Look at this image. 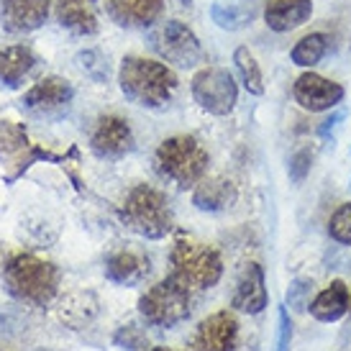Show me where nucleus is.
<instances>
[{"label":"nucleus","mask_w":351,"mask_h":351,"mask_svg":"<svg viewBox=\"0 0 351 351\" xmlns=\"http://www.w3.org/2000/svg\"><path fill=\"white\" fill-rule=\"evenodd\" d=\"M121 90L131 103L141 108H162L175 95L177 80L175 69L167 67L165 62L147 57H126L118 69Z\"/></svg>","instance_id":"1"},{"label":"nucleus","mask_w":351,"mask_h":351,"mask_svg":"<svg viewBox=\"0 0 351 351\" xmlns=\"http://www.w3.org/2000/svg\"><path fill=\"white\" fill-rule=\"evenodd\" d=\"M57 264L34 254H16L5 264V285L16 298L31 305H47L59 290Z\"/></svg>","instance_id":"2"},{"label":"nucleus","mask_w":351,"mask_h":351,"mask_svg":"<svg viewBox=\"0 0 351 351\" xmlns=\"http://www.w3.org/2000/svg\"><path fill=\"white\" fill-rule=\"evenodd\" d=\"M121 218L134 234L144 239H165L175 226L165 193L152 185H136L128 193L121 205Z\"/></svg>","instance_id":"3"},{"label":"nucleus","mask_w":351,"mask_h":351,"mask_svg":"<svg viewBox=\"0 0 351 351\" xmlns=\"http://www.w3.org/2000/svg\"><path fill=\"white\" fill-rule=\"evenodd\" d=\"M156 167L177 187H195L208 169V152L195 136L180 134L159 144Z\"/></svg>","instance_id":"4"},{"label":"nucleus","mask_w":351,"mask_h":351,"mask_svg":"<svg viewBox=\"0 0 351 351\" xmlns=\"http://www.w3.org/2000/svg\"><path fill=\"white\" fill-rule=\"evenodd\" d=\"M172 277L190 290H208L223 277L221 254L195 239H180L172 249Z\"/></svg>","instance_id":"5"},{"label":"nucleus","mask_w":351,"mask_h":351,"mask_svg":"<svg viewBox=\"0 0 351 351\" xmlns=\"http://www.w3.org/2000/svg\"><path fill=\"white\" fill-rule=\"evenodd\" d=\"M138 313L156 328H172L190 315V287L175 277H167L141 295Z\"/></svg>","instance_id":"6"},{"label":"nucleus","mask_w":351,"mask_h":351,"mask_svg":"<svg viewBox=\"0 0 351 351\" xmlns=\"http://www.w3.org/2000/svg\"><path fill=\"white\" fill-rule=\"evenodd\" d=\"M193 98L210 116H228L239 103L234 75L223 67H205L193 77Z\"/></svg>","instance_id":"7"},{"label":"nucleus","mask_w":351,"mask_h":351,"mask_svg":"<svg viewBox=\"0 0 351 351\" xmlns=\"http://www.w3.org/2000/svg\"><path fill=\"white\" fill-rule=\"evenodd\" d=\"M152 47L156 49V54L175 64V67H195L197 62L203 59V47L197 36L193 34V29L182 23V21H165L152 36Z\"/></svg>","instance_id":"8"},{"label":"nucleus","mask_w":351,"mask_h":351,"mask_svg":"<svg viewBox=\"0 0 351 351\" xmlns=\"http://www.w3.org/2000/svg\"><path fill=\"white\" fill-rule=\"evenodd\" d=\"M239 339V321L234 313L218 311L208 315L195 328V336L190 341L193 351H234Z\"/></svg>","instance_id":"9"},{"label":"nucleus","mask_w":351,"mask_h":351,"mask_svg":"<svg viewBox=\"0 0 351 351\" xmlns=\"http://www.w3.org/2000/svg\"><path fill=\"white\" fill-rule=\"evenodd\" d=\"M72 95H75V90H72L67 80L44 77L23 95V106L29 108L31 113H36V116L54 118L67 110L69 103H72Z\"/></svg>","instance_id":"10"},{"label":"nucleus","mask_w":351,"mask_h":351,"mask_svg":"<svg viewBox=\"0 0 351 351\" xmlns=\"http://www.w3.org/2000/svg\"><path fill=\"white\" fill-rule=\"evenodd\" d=\"M293 95L300 103V108L311 110V113H321V110H331L333 106L341 103L343 88L339 82L321 77L315 72H305L295 80Z\"/></svg>","instance_id":"11"},{"label":"nucleus","mask_w":351,"mask_h":351,"mask_svg":"<svg viewBox=\"0 0 351 351\" xmlns=\"http://www.w3.org/2000/svg\"><path fill=\"white\" fill-rule=\"evenodd\" d=\"M90 144H93V152L103 159H118L134 149V134L126 118L103 116L93 131Z\"/></svg>","instance_id":"12"},{"label":"nucleus","mask_w":351,"mask_h":351,"mask_svg":"<svg viewBox=\"0 0 351 351\" xmlns=\"http://www.w3.org/2000/svg\"><path fill=\"white\" fill-rule=\"evenodd\" d=\"M49 19V0H0V26L10 34H29Z\"/></svg>","instance_id":"13"},{"label":"nucleus","mask_w":351,"mask_h":351,"mask_svg":"<svg viewBox=\"0 0 351 351\" xmlns=\"http://www.w3.org/2000/svg\"><path fill=\"white\" fill-rule=\"evenodd\" d=\"M108 16L118 26L126 29H147L154 26L165 13V0H108Z\"/></svg>","instance_id":"14"},{"label":"nucleus","mask_w":351,"mask_h":351,"mask_svg":"<svg viewBox=\"0 0 351 351\" xmlns=\"http://www.w3.org/2000/svg\"><path fill=\"white\" fill-rule=\"evenodd\" d=\"M149 272H152V259L141 249L123 246V249H116L106 259V274L110 282L138 285L141 280H147Z\"/></svg>","instance_id":"15"},{"label":"nucleus","mask_w":351,"mask_h":351,"mask_svg":"<svg viewBox=\"0 0 351 351\" xmlns=\"http://www.w3.org/2000/svg\"><path fill=\"white\" fill-rule=\"evenodd\" d=\"M54 13L64 29L82 36L100 29V0H54Z\"/></svg>","instance_id":"16"},{"label":"nucleus","mask_w":351,"mask_h":351,"mask_svg":"<svg viewBox=\"0 0 351 351\" xmlns=\"http://www.w3.org/2000/svg\"><path fill=\"white\" fill-rule=\"evenodd\" d=\"M231 305L236 311L256 315L267 308V287H264V272L256 262L246 264L239 282H236V293L231 298Z\"/></svg>","instance_id":"17"},{"label":"nucleus","mask_w":351,"mask_h":351,"mask_svg":"<svg viewBox=\"0 0 351 351\" xmlns=\"http://www.w3.org/2000/svg\"><path fill=\"white\" fill-rule=\"evenodd\" d=\"M98 313L100 302L95 295L90 293V290H75V293H67L59 300L57 318L67 328H72V331H82L85 326H90L98 318Z\"/></svg>","instance_id":"18"},{"label":"nucleus","mask_w":351,"mask_h":351,"mask_svg":"<svg viewBox=\"0 0 351 351\" xmlns=\"http://www.w3.org/2000/svg\"><path fill=\"white\" fill-rule=\"evenodd\" d=\"M36 64H39V57L34 54L31 47L16 44V47L0 49V85L19 88V85H23V80H29Z\"/></svg>","instance_id":"19"},{"label":"nucleus","mask_w":351,"mask_h":351,"mask_svg":"<svg viewBox=\"0 0 351 351\" xmlns=\"http://www.w3.org/2000/svg\"><path fill=\"white\" fill-rule=\"evenodd\" d=\"M236 197H239V190L228 177L200 180L193 190V205L200 210H208V213H218V210L231 208L236 203Z\"/></svg>","instance_id":"20"},{"label":"nucleus","mask_w":351,"mask_h":351,"mask_svg":"<svg viewBox=\"0 0 351 351\" xmlns=\"http://www.w3.org/2000/svg\"><path fill=\"white\" fill-rule=\"evenodd\" d=\"M313 16V0H272L264 8V23L277 34L302 26Z\"/></svg>","instance_id":"21"},{"label":"nucleus","mask_w":351,"mask_h":351,"mask_svg":"<svg viewBox=\"0 0 351 351\" xmlns=\"http://www.w3.org/2000/svg\"><path fill=\"white\" fill-rule=\"evenodd\" d=\"M349 305H351V295H349L346 282L333 280L323 293L315 295V300L308 305V311H311V315L315 321L336 323L339 318H343V315L349 313Z\"/></svg>","instance_id":"22"},{"label":"nucleus","mask_w":351,"mask_h":351,"mask_svg":"<svg viewBox=\"0 0 351 351\" xmlns=\"http://www.w3.org/2000/svg\"><path fill=\"white\" fill-rule=\"evenodd\" d=\"M21 239H26L34 249H41V246H49L54 239H57V223L49 221L47 213H39V210H31V213L21 215Z\"/></svg>","instance_id":"23"},{"label":"nucleus","mask_w":351,"mask_h":351,"mask_svg":"<svg viewBox=\"0 0 351 351\" xmlns=\"http://www.w3.org/2000/svg\"><path fill=\"white\" fill-rule=\"evenodd\" d=\"M326 49H328L326 34H311V36H302V39L295 44L290 57H293V62L298 67H315L323 59Z\"/></svg>","instance_id":"24"},{"label":"nucleus","mask_w":351,"mask_h":351,"mask_svg":"<svg viewBox=\"0 0 351 351\" xmlns=\"http://www.w3.org/2000/svg\"><path fill=\"white\" fill-rule=\"evenodd\" d=\"M234 62L236 69L241 75V82L244 88L252 93V95H262L264 93V77H262V69H259V62L254 59V54L246 47H239L234 51Z\"/></svg>","instance_id":"25"},{"label":"nucleus","mask_w":351,"mask_h":351,"mask_svg":"<svg viewBox=\"0 0 351 351\" xmlns=\"http://www.w3.org/2000/svg\"><path fill=\"white\" fill-rule=\"evenodd\" d=\"M328 234L336 244L351 246V203H343L336 208V213L328 221Z\"/></svg>","instance_id":"26"},{"label":"nucleus","mask_w":351,"mask_h":351,"mask_svg":"<svg viewBox=\"0 0 351 351\" xmlns=\"http://www.w3.org/2000/svg\"><path fill=\"white\" fill-rule=\"evenodd\" d=\"M213 19L221 29L234 31V29H241L246 21L252 19V10L246 13V10H239L236 5H228L226 0H221V3H215L213 5Z\"/></svg>","instance_id":"27"},{"label":"nucleus","mask_w":351,"mask_h":351,"mask_svg":"<svg viewBox=\"0 0 351 351\" xmlns=\"http://www.w3.org/2000/svg\"><path fill=\"white\" fill-rule=\"evenodd\" d=\"M77 67L95 80H103L108 75V62L100 57L98 51H80L77 54Z\"/></svg>","instance_id":"28"},{"label":"nucleus","mask_w":351,"mask_h":351,"mask_svg":"<svg viewBox=\"0 0 351 351\" xmlns=\"http://www.w3.org/2000/svg\"><path fill=\"white\" fill-rule=\"evenodd\" d=\"M21 331H26V321L21 318V313L0 308V336H13Z\"/></svg>","instance_id":"29"},{"label":"nucleus","mask_w":351,"mask_h":351,"mask_svg":"<svg viewBox=\"0 0 351 351\" xmlns=\"http://www.w3.org/2000/svg\"><path fill=\"white\" fill-rule=\"evenodd\" d=\"M313 285L308 282V280H298V282H293V287L287 290V300H290V305H293L295 311H302V308H308V302H305V295L311 293Z\"/></svg>","instance_id":"30"},{"label":"nucleus","mask_w":351,"mask_h":351,"mask_svg":"<svg viewBox=\"0 0 351 351\" xmlns=\"http://www.w3.org/2000/svg\"><path fill=\"white\" fill-rule=\"evenodd\" d=\"M311 162H313V154L308 152V149H302V152H298V154L293 156V165H290V177H293L295 182H300L302 177L308 175Z\"/></svg>","instance_id":"31"},{"label":"nucleus","mask_w":351,"mask_h":351,"mask_svg":"<svg viewBox=\"0 0 351 351\" xmlns=\"http://www.w3.org/2000/svg\"><path fill=\"white\" fill-rule=\"evenodd\" d=\"M290 339H293V323L285 308H280V343L277 351H290Z\"/></svg>","instance_id":"32"},{"label":"nucleus","mask_w":351,"mask_h":351,"mask_svg":"<svg viewBox=\"0 0 351 351\" xmlns=\"http://www.w3.org/2000/svg\"><path fill=\"white\" fill-rule=\"evenodd\" d=\"M152 351H175V349H167V346H154Z\"/></svg>","instance_id":"33"},{"label":"nucleus","mask_w":351,"mask_h":351,"mask_svg":"<svg viewBox=\"0 0 351 351\" xmlns=\"http://www.w3.org/2000/svg\"><path fill=\"white\" fill-rule=\"evenodd\" d=\"M39 351H49V349H39Z\"/></svg>","instance_id":"34"},{"label":"nucleus","mask_w":351,"mask_h":351,"mask_svg":"<svg viewBox=\"0 0 351 351\" xmlns=\"http://www.w3.org/2000/svg\"><path fill=\"white\" fill-rule=\"evenodd\" d=\"M349 313H351V305H349Z\"/></svg>","instance_id":"35"}]
</instances>
